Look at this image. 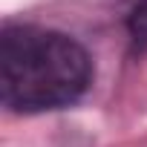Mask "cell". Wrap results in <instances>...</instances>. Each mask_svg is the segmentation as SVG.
I'll list each match as a JSON object with an SVG mask.
<instances>
[{
    "label": "cell",
    "mask_w": 147,
    "mask_h": 147,
    "mask_svg": "<svg viewBox=\"0 0 147 147\" xmlns=\"http://www.w3.org/2000/svg\"><path fill=\"white\" fill-rule=\"evenodd\" d=\"M92 78L81 43L38 26H9L0 40V98L15 113L72 104Z\"/></svg>",
    "instance_id": "obj_1"
},
{
    "label": "cell",
    "mask_w": 147,
    "mask_h": 147,
    "mask_svg": "<svg viewBox=\"0 0 147 147\" xmlns=\"http://www.w3.org/2000/svg\"><path fill=\"white\" fill-rule=\"evenodd\" d=\"M130 35L136 38V43L147 46V0H138V6L130 15Z\"/></svg>",
    "instance_id": "obj_2"
}]
</instances>
